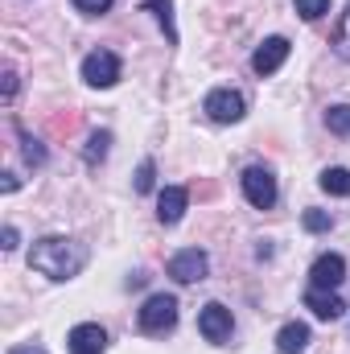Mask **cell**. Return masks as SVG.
I'll use <instances>...</instances> for the list:
<instances>
[{"mask_svg":"<svg viewBox=\"0 0 350 354\" xmlns=\"http://www.w3.org/2000/svg\"><path fill=\"white\" fill-rule=\"evenodd\" d=\"M66 342H71V354H103L107 351V330L95 326V322H83V326L71 330Z\"/></svg>","mask_w":350,"mask_h":354,"instance_id":"cell-10","label":"cell"},{"mask_svg":"<svg viewBox=\"0 0 350 354\" xmlns=\"http://www.w3.org/2000/svg\"><path fill=\"white\" fill-rule=\"evenodd\" d=\"M79 128V111H66V115H54L50 120V136H71Z\"/></svg>","mask_w":350,"mask_h":354,"instance_id":"cell-20","label":"cell"},{"mask_svg":"<svg viewBox=\"0 0 350 354\" xmlns=\"http://www.w3.org/2000/svg\"><path fill=\"white\" fill-rule=\"evenodd\" d=\"M157 185V165L153 161H140V169H136V194H149Z\"/></svg>","mask_w":350,"mask_h":354,"instance_id":"cell-21","label":"cell"},{"mask_svg":"<svg viewBox=\"0 0 350 354\" xmlns=\"http://www.w3.org/2000/svg\"><path fill=\"white\" fill-rule=\"evenodd\" d=\"M297 12H301L305 21H317V17L330 12V0H297Z\"/></svg>","mask_w":350,"mask_h":354,"instance_id":"cell-22","label":"cell"},{"mask_svg":"<svg viewBox=\"0 0 350 354\" xmlns=\"http://www.w3.org/2000/svg\"><path fill=\"white\" fill-rule=\"evenodd\" d=\"M305 231H313V235H322V231H330V214L326 210H305Z\"/></svg>","mask_w":350,"mask_h":354,"instance_id":"cell-23","label":"cell"},{"mask_svg":"<svg viewBox=\"0 0 350 354\" xmlns=\"http://www.w3.org/2000/svg\"><path fill=\"white\" fill-rule=\"evenodd\" d=\"M12 95H17V75L4 71V99H12Z\"/></svg>","mask_w":350,"mask_h":354,"instance_id":"cell-26","label":"cell"},{"mask_svg":"<svg viewBox=\"0 0 350 354\" xmlns=\"http://www.w3.org/2000/svg\"><path fill=\"white\" fill-rule=\"evenodd\" d=\"M21 145H25L21 153H25V161H29V165H46V145H42V140H33L29 132H21Z\"/></svg>","mask_w":350,"mask_h":354,"instance_id":"cell-18","label":"cell"},{"mask_svg":"<svg viewBox=\"0 0 350 354\" xmlns=\"http://www.w3.org/2000/svg\"><path fill=\"white\" fill-rule=\"evenodd\" d=\"M8 354H46L42 346H33V342H25V346H12Z\"/></svg>","mask_w":350,"mask_h":354,"instance_id":"cell-27","label":"cell"},{"mask_svg":"<svg viewBox=\"0 0 350 354\" xmlns=\"http://www.w3.org/2000/svg\"><path fill=\"white\" fill-rule=\"evenodd\" d=\"M174 326H177V297L153 292V297L140 305V330H145V334H169Z\"/></svg>","mask_w":350,"mask_h":354,"instance_id":"cell-2","label":"cell"},{"mask_svg":"<svg viewBox=\"0 0 350 354\" xmlns=\"http://www.w3.org/2000/svg\"><path fill=\"white\" fill-rule=\"evenodd\" d=\"M185 202H190V189H181V185H165V189H161V198H157V218H161L165 227L181 223Z\"/></svg>","mask_w":350,"mask_h":354,"instance_id":"cell-11","label":"cell"},{"mask_svg":"<svg viewBox=\"0 0 350 354\" xmlns=\"http://www.w3.org/2000/svg\"><path fill=\"white\" fill-rule=\"evenodd\" d=\"M17 185H21V181H17V177H12V174H4V181H0V189H4V194H12V189H17Z\"/></svg>","mask_w":350,"mask_h":354,"instance_id":"cell-28","label":"cell"},{"mask_svg":"<svg viewBox=\"0 0 350 354\" xmlns=\"http://www.w3.org/2000/svg\"><path fill=\"white\" fill-rule=\"evenodd\" d=\"M206 252H198V248H185V252H177L174 260H169V276H174L177 284H194V280H206Z\"/></svg>","mask_w":350,"mask_h":354,"instance_id":"cell-7","label":"cell"},{"mask_svg":"<svg viewBox=\"0 0 350 354\" xmlns=\"http://www.w3.org/2000/svg\"><path fill=\"white\" fill-rule=\"evenodd\" d=\"M305 309H313V317H322V322H334V317L347 313V305L334 292H326V288H309L305 292Z\"/></svg>","mask_w":350,"mask_h":354,"instance_id":"cell-12","label":"cell"},{"mask_svg":"<svg viewBox=\"0 0 350 354\" xmlns=\"http://www.w3.org/2000/svg\"><path fill=\"white\" fill-rule=\"evenodd\" d=\"M83 264H87V252L79 243L62 239V235H46L29 248V268L50 276V280H71V276L83 272Z\"/></svg>","mask_w":350,"mask_h":354,"instance_id":"cell-1","label":"cell"},{"mask_svg":"<svg viewBox=\"0 0 350 354\" xmlns=\"http://www.w3.org/2000/svg\"><path fill=\"white\" fill-rule=\"evenodd\" d=\"M0 248H4V252H12V248H17V227H4V235H0Z\"/></svg>","mask_w":350,"mask_h":354,"instance_id":"cell-25","label":"cell"},{"mask_svg":"<svg viewBox=\"0 0 350 354\" xmlns=\"http://www.w3.org/2000/svg\"><path fill=\"white\" fill-rule=\"evenodd\" d=\"M83 79H87L91 87H116V79H120V58L111 54V50H95L83 58Z\"/></svg>","mask_w":350,"mask_h":354,"instance_id":"cell-5","label":"cell"},{"mask_svg":"<svg viewBox=\"0 0 350 354\" xmlns=\"http://www.w3.org/2000/svg\"><path fill=\"white\" fill-rule=\"evenodd\" d=\"M322 189L326 194H338V198H350V169H342V165L326 169L322 174Z\"/></svg>","mask_w":350,"mask_h":354,"instance_id":"cell-14","label":"cell"},{"mask_svg":"<svg viewBox=\"0 0 350 354\" xmlns=\"http://www.w3.org/2000/svg\"><path fill=\"white\" fill-rule=\"evenodd\" d=\"M243 194H248V202H252L256 210H268V206L276 202V177L268 174L264 165H252V169L243 174Z\"/></svg>","mask_w":350,"mask_h":354,"instance_id":"cell-6","label":"cell"},{"mask_svg":"<svg viewBox=\"0 0 350 354\" xmlns=\"http://www.w3.org/2000/svg\"><path fill=\"white\" fill-rule=\"evenodd\" d=\"M149 12H157V21H161V29H165V37L177 41V25H174V0H149Z\"/></svg>","mask_w":350,"mask_h":354,"instance_id":"cell-15","label":"cell"},{"mask_svg":"<svg viewBox=\"0 0 350 354\" xmlns=\"http://www.w3.org/2000/svg\"><path fill=\"white\" fill-rule=\"evenodd\" d=\"M309 280H313V288H338L342 280H347V260L342 256H334V252H326V256H317L313 268H309Z\"/></svg>","mask_w":350,"mask_h":354,"instance_id":"cell-8","label":"cell"},{"mask_svg":"<svg viewBox=\"0 0 350 354\" xmlns=\"http://www.w3.org/2000/svg\"><path fill=\"white\" fill-rule=\"evenodd\" d=\"M326 128H330V132H338V136H350V107H347V103H338V107H330V111H326Z\"/></svg>","mask_w":350,"mask_h":354,"instance_id":"cell-16","label":"cell"},{"mask_svg":"<svg viewBox=\"0 0 350 354\" xmlns=\"http://www.w3.org/2000/svg\"><path fill=\"white\" fill-rule=\"evenodd\" d=\"M75 8H79V12H87V17H99V12H107V8H111V0H75Z\"/></svg>","mask_w":350,"mask_h":354,"instance_id":"cell-24","label":"cell"},{"mask_svg":"<svg viewBox=\"0 0 350 354\" xmlns=\"http://www.w3.org/2000/svg\"><path fill=\"white\" fill-rule=\"evenodd\" d=\"M305 346H309V326H301V322H288L276 334V351L280 354H301Z\"/></svg>","mask_w":350,"mask_h":354,"instance_id":"cell-13","label":"cell"},{"mask_svg":"<svg viewBox=\"0 0 350 354\" xmlns=\"http://www.w3.org/2000/svg\"><path fill=\"white\" fill-rule=\"evenodd\" d=\"M202 111L214 120V124H239L243 120V111H248V103H243V95L231 87H219L206 95V103H202Z\"/></svg>","mask_w":350,"mask_h":354,"instance_id":"cell-3","label":"cell"},{"mask_svg":"<svg viewBox=\"0 0 350 354\" xmlns=\"http://www.w3.org/2000/svg\"><path fill=\"white\" fill-rule=\"evenodd\" d=\"M107 149H111V132H95L87 140V165H99L107 157Z\"/></svg>","mask_w":350,"mask_h":354,"instance_id":"cell-17","label":"cell"},{"mask_svg":"<svg viewBox=\"0 0 350 354\" xmlns=\"http://www.w3.org/2000/svg\"><path fill=\"white\" fill-rule=\"evenodd\" d=\"M198 330H202V338H206V342H227V338H231V330H235V317H231V309H227V305L210 301V305L198 313Z\"/></svg>","mask_w":350,"mask_h":354,"instance_id":"cell-4","label":"cell"},{"mask_svg":"<svg viewBox=\"0 0 350 354\" xmlns=\"http://www.w3.org/2000/svg\"><path fill=\"white\" fill-rule=\"evenodd\" d=\"M334 50L342 58H350V4H347V12H342V21H338V29H334Z\"/></svg>","mask_w":350,"mask_h":354,"instance_id":"cell-19","label":"cell"},{"mask_svg":"<svg viewBox=\"0 0 350 354\" xmlns=\"http://www.w3.org/2000/svg\"><path fill=\"white\" fill-rule=\"evenodd\" d=\"M284 58H288V41H284V37H268L260 50L252 54V71H256L260 79L264 75H276V71L284 66Z\"/></svg>","mask_w":350,"mask_h":354,"instance_id":"cell-9","label":"cell"}]
</instances>
